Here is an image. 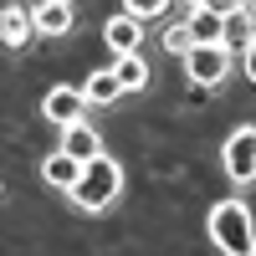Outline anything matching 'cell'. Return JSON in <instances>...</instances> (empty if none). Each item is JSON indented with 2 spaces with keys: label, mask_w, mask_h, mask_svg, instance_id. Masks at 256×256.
I'll return each instance as SVG.
<instances>
[{
  "label": "cell",
  "mask_w": 256,
  "mask_h": 256,
  "mask_svg": "<svg viewBox=\"0 0 256 256\" xmlns=\"http://www.w3.org/2000/svg\"><path fill=\"white\" fill-rule=\"evenodd\" d=\"M72 205L82 210V216H98V210H108L118 195H123V164L113 154H98L77 169V180H72Z\"/></svg>",
  "instance_id": "6da1fadb"
},
{
  "label": "cell",
  "mask_w": 256,
  "mask_h": 256,
  "mask_svg": "<svg viewBox=\"0 0 256 256\" xmlns=\"http://www.w3.org/2000/svg\"><path fill=\"white\" fill-rule=\"evenodd\" d=\"M210 241L220 256H256V220L246 200H220L210 210Z\"/></svg>",
  "instance_id": "7a4b0ae2"
},
{
  "label": "cell",
  "mask_w": 256,
  "mask_h": 256,
  "mask_svg": "<svg viewBox=\"0 0 256 256\" xmlns=\"http://www.w3.org/2000/svg\"><path fill=\"white\" fill-rule=\"evenodd\" d=\"M180 62H184V77H190V88H200V92L220 88V82L230 77V52H226V46H190Z\"/></svg>",
  "instance_id": "3957f363"
},
{
  "label": "cell",
  "mask_w": 256,
  "mask_h": 256,
  "mask_svg": "<svg viewBox=\"0 0 256 256\" xmlns=\"http://www.w3.org/2000/svg\"><path fill=\"white\" fill-rule=\"evenodd\" d=\"M220 164H226V174L236 180V184H251V180H256V128H251V123H241L236 134L226 138Z\"/></svg>",
  "instance_id": "277c9868"
},
{
  "label": "cell",
  "mask_w": 256,
  "mask_h": 256,
  "mask_svg": "<svg viewBox=\"0 0 256 256\" xmlns=\"http://www.w3.org/2000/svg\"><path fill=\"white\" fill-rule=\"evenodd\" d=\"M102 41H108L113 56H134L144 46V20H134L128 10H113L108 20H102Z\"/></svg>",
  "instance_id": "5b68a950"
},
{
  "label": "cell",
  "mask_w": 256,
  "mask_h": 256,
  "mask_svg": "<svg viewBox=\"0 0 256 256\" xmlns=\"http://www.w3.org/2000/svg\"><path fill=\"white\" fill-rule=\"evenodd\" d=\"M82 108H88V102H82V92L72 88V82H56V88L41 98V118H46V123H56V128L77 123V118H82Z\"/></svg>",
  "instance_id": "8992f818"
},
{
  "label": "cell",
  "mask_w": 256,
  "mask_h": 256,
  "mask_svg": "<svg viewBox=\"0 0 256 256\" xmlns=\"http://www.w3.org/2000/svg\"><path fill=\"white\" fill-rule=\"evenodd\" d=\"M62 154H72L77 164H88V159H98V154H108V148H102V134H98L88 118H77V123L62 128Z\"/></svg>",
  "instance_id": "52a82bcc"
},
{
  "label": "cell",
  "mask_w": 256,
  "mask_h": 256,
  "mask_svg": "<svg viewBox=\"0 0 256 256\" xmlns=\"http://www.w3.org/2000/svg\"><path fill=\"white\" fill-rule=\"evenodd\" d=\"M31 26H36V36H67L77 26L72 0H41V6L31 10Z\"/></svg>",
  "instance_id": "ba28073f"
},
{
  "label": "cell",
  "mask_w": 256,
  "mask_h": 256,
  "mask_svg": "<svg viewBox=\"0 0 256 256\" xmlns=\"http://www.w3.org/2000/svg\"><path fill=\"white\" fill-rule=\"evenodd\" d=\"M31 36H36V26H31L26 6H0V46L20 52V46H31Z\"/></svg>",
  "instance_id": "9c48e42d"
},
{
  "label": "cell",
  "mask_w": 256,
  "mask_h": 256,
  "mask_svg": "<svg viewBox=\"0 0 256 256\" xmlns=\"http://www.w3.org/2000/svg\"><path fill=\"white\" fill-rule=\"evenodd\" d=\"M184 31H190V46H220L226 16H216V10H190L184 16Z\"/></svg>",
  "instance_id": "30bf717a"
},
{
  "label": "cell",
  "mask_w": 256,
  "mask_h": 256,
  "mask_svg": "<svg viewBox=\"0 0 256 256\" xmlns=\"http://www.w3.org/2000/svg\"><path fill=\"white\" fill-rule=\"evenodd\" d=\"M113 82H118V92H138L148 88V62L134 52V56H113Z\"/></svg>",
  "instance_id": "8fae6325"
},
{
  "label": "cell",
  "mask_w": 256,
  "mask_h": 256,
  "mask_svg": "<svg viewBox=\"0 0 256 256\" xmlns=\"http://www.w3.org/2000/svg\"><path fill=\"white\" fill-rule=\"evenodd\" d=\"M256 41V20L246 16V10H236V16H226V31H220V46L236 56V52H246Z\"/></svg>",
  "instance_id": "7c38bea8"
},
{
  "label": "cell",
  "mask_w": 256,
  "mask_h": 256,
  "mask_svg": "<svg viewBox=\"0 0 256 256\" xmlns=\"http://www.w3.org/2000/svg\"><path fill=\"white\" fill-rule=\"evenodd\" d=\"M77 159L72 154H62V148H56V154H46V159H41V180H46V184H56V190H72V180H77Z\"/></svg>",
  "instance_id": "4fadbf2b"
},
{
  "label": "cell",
  "mask_w": 256,
  "mask_h": 256,
  "mask_svg": "<svg viewBox=\"0 0 256 256\" xmlns=\"http://www.w3.org/2000/svg\"><path fill=\"white\" fill-rule=\"evenodd\" d=\"M82 102H113V98H123L118 92V82H113V67H102V72H92L88 82H82Z\"/></svg>",
  "instance_id": "5bb4252c"
},
{
  "label": "cell",
  "mask_w": 256,
  "mask_h": 256,
  "mask_svg": "<svg viewBox=\"0 0 256 256\" xmlns=\"http://www.w3.org/2000/svg\"><path fill=\"white\" fill-rule=\"evenodd\" d=\"M169 6H174V0H123V10L134 16V20H144V26H148V20H159Z\"/></svg>",
  "instance_id": "9a60e30c"
},
{
  "label": "cell",
  "mask_w": 256,
  "mask_h": 256,
  "mask_svg": "<svg viewBox=\"0 0 256 256\" xmlns=\"http://www.w3.org/2000/svg\"><path fill=\"white\" fill-rule=\"evenodd\" d=\"M164 52H174V56H184V52H190V31H184V20L164 26Z\"/></svg>",
  "instance_id": "2e32d148"
},
{
  "label": "cell",
  "mask_w": 256,
  "mask_h": 256,
  "mask_svg": "<svg viewBox=\"0 0 256 256\" xmlns=\"http://www.w3.org/2000/svg\"><path fill=\"white\" fill-rule=\"evenodd\" d=\"M205 10H216V16H236L241 0H205Z\"/></svg>",
  "instance_id": "e0dca14e"
},
{
  "label": "cell",
  "mask_w": 256,
  "mask_h": 256,
  "mask_svg": "<svg viewBox=\"0 0 256 256\" xmlns=\"http://www.w3.org/2000/svg\"><path fill=\"white\" fill-rule=\"evenodd\" d=\"M241 67H246V77H251V82H256V41H251V46H246V52H241Z\"/></svg>",
  "instance_id": "ac0fdd59"
},
{
  "label": "cell",
  "mask_w": 256,
  "mask_h": 256,
  "mask_svg": "<svg viewBox=\"0 0 256 256\" xmlns=\"http://www.w3.org/2000/svg\"><path fill=\"white\" fill-rule=\"evenodd\" d=\"M241 10H246V16H251V20H256V0H241Z\"/></svg>",
  "instance_id": "d6986e66"
},
{
  "label": "cell",
  "mask_w": 256,
  "mask_h": 256,
  "mask_svg": "<svg viewBox=\"0 0 256 256\" xmlns=\"http://www.w3.org/2000/svg\"><path fill=\"white\" fill-rule=\"evenodd\" d=\"M184 6H190V10H205V0H184Z\"/></svg>",
  "instance_id": "ffe728a7"
},
{
  "label": "cell",
  "mask_w": 256,
  "mask_h": 256,
  "mask_svg": "<svg viewBox=\"0 0 256 256\" xmlns=\"http://www.w3.org/2000/svg\"><path fill=\"white\" fill-rule=\"evenodd\" d=\"M0 195H6V184H0Z\"/></svg>",
  "instance_id": "44dd1931"
}]
</instances>
